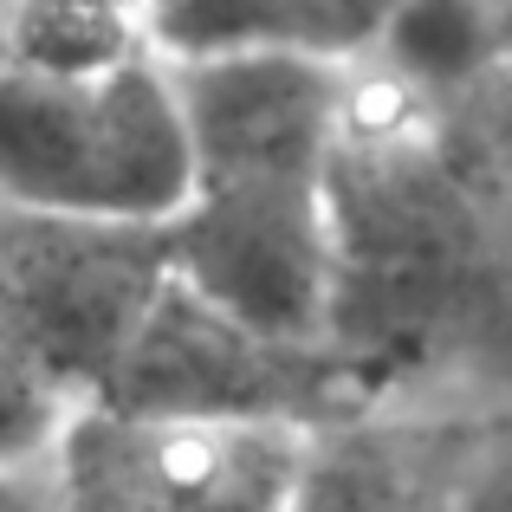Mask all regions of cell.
<instances>
[{
    "label": "cell",
    "instance_id": "obj_7",
    "mask_svg": "<svg viewBox=\"0 0 512 512\" xmlns=\"http://www.w3.org/2000/svg\"><path fill=\"white\" fill-rule=\"evenodd\" d=\"M350 65L318 59V52H234V59L169 65L175 104H182V124H188L195 182L325 175L331 143H338V117H344Z\"/></svg>",
    "mask_w": 512,
    "mask_h": 512
},
{
    "label": "cell",
    "instance_id": "obj_10",
    "mask_svg": "<svg viewBox=\"0 0 512 512\" xmlns=\"http://www.w3.org/2000/svg\"><path fill=\"white\" fill-rule=\"evenodd\" d=\"M156 59L143 0H0V65L33 78H98Z\"/></svg>",
    "mask_w": 512,
    "mask_h": 512
},
{
    "label": "cell",
    "instance_id": "obj_16",
    "mask_svg": "<svg viewBox=\"0 0 512 512\" xmlns=\"http://www.w3.org/2000/svg\"><path fill=\"white\" fill-rule=\"evenodd\" d=\"M370 7H376V20H383V7H389V0H370Z\"/></svg>",
    "mask_w": 512,
    "mask_h": 512
},
{
    "label": "cell",
    "instance_id": "obj_11",
    "mask_svg": "<svg viewBox=\"0 0 512 512\" xmlns=\"http://www.w3.org/2000/svg\"><path fill=\"white\" fill-rule=\"evenodd\" d=\"M363 59L383 65L389 78L415 85L435 104L461 98L467 85L500 72V65H493L487 0H389Z\"/></svg>",
    "mask_w": 512,
    "mask_h": 512
},
{
    "label": "cell",
    "instance_id": "obj_12",
    "mask_svg": "<svg viewBox=\"0 0 512 512\" xmlns=\"http://www.w3.org/2000/svg\"><path fill=\"white\" fill-rule=\"evenodd\" d=\"M78 402H65L26 357L0 344V474H26V467H52L65 422Z\"/></svg>",
    "mask_w": 512,
    "mask_h": 512
},
{
    "label": "cell",
    "instance_id": "obj_13",
    "mask_svg": "<svg viewBox=\"0 0 512 512\" xmlns=\"http://www.w3.org/2000/svg\"><path fill=\"white\" fill-rule=\"evenodd\" d=\"M454 512H512V441L454 454Z\"/></svg>",
    "mask_w": 512,
    "mask_h": 512
},
{
    "label": "cell",
    "instance_id": "obj_15",
    "mask_svg": "<svg viewBox=\"0 0 512 512\" xmlns=\"http://www.w3.org/2000/svg\"><path fill=\"white\" fill-rule=\"evenodd\" d=\"M487 20H493V65L512 72V0H487Z\"/></svg>",
    "mask_w": 512,
    "mask_h": 512
},
{
    "label": "cell",
    "instance_id": "obj_9",
    "mask_svg": "<svg viewBox=\"0 0 512 512\" xmlns=\"http://www.w3.org/2000/svg\"><path fill=\"white\" fill-rule=\"evenodd\" d=\"M292 512H454V454L344 415L305 441Z\"/></svg>",
    "mask_w": 512,
    "mask_h": 512
},
{
    "label": "cell",
    "instance_id": "obj_14",
    "mask_svg": "<svg viewBox=\"0 0 512 512\" xmlns=\"http://www.w3.org/2000/svg\"><path fill=\"white\" fill-rule=\"evenodd\" d=\"M0 512H65L59 487H33V467L26 474H0Z\"/></svg>",
    "mask_w": 512,
    "mask_h": 512
},
{
    "label": "cell",
    "instance_id": "obj_3",
    "mask_svg": "<svg viewBox=\"0 0 512 512\" xmlns=\"http://www.w3.org/2000/svg\"><path fill=\"white\" fill-rule=\"evenodd\" d=\"M169 286L163 221L46 214L0 201V344L65 402H91L156 292Z\"/></svg>",
    "mask_w": 512,
    "mask_h": 512
},
{
    "label": "cell",
    "instance_id": "obj_1",
    "mask_svg": "<svg viewBox=\"0 0 512 512\" xmlns=\"http://www.w3.org/2000/svg\"><path fill=\"white\" fill-rule=\"evenodd\" d=\"M325 350L357 409L512 357V260L435 98L357 59L325 163Z\"/></svg>",
    "mask_w": 512,
    "mask_h": 512
},
{
    "label": "cell",
    "instance_id": "obj_5",
    "mask_svg": "<svg viewBox=\"0 0 512 512\" xmlns=\"http://www.w3.org/2000/svg\"><path fill=\"white\" fill-rule=\"evenodd\" d=\"M312 428L169 422L78 402L52 448L65 512H292Z\"/></svg>",
    "mask_w": 512,
    "mask_h": 512
},
{
    "label": "cell",
    "instance_id": "obj_4",
    "mask_svg": "<svg viewBox=\"0 0 512 512\" xmlns=\"http://www.w3.org/2000/svg\"><path fill=\"white\" fill-rule=\"evenodd\" d=\"M98 409L169 415V422H292L325 428L344 415H370L350 396L344 363L325 344H292L240 325L214 299L169 273L130 350L104 376Z\"/></svg>",
    "mask_w": 512,
    "mask_h": 512
},
{
    "label": "cell",
    "instance_id": "obj_8",
    "mask_svg": "<svg viewBox=\"0 0 512 512\" xmlns=\"http://www.w3.org/2000/svg\"><path fill=\"white\" fill-rule=\"evenodd\" d=\"M150 52L163 65L234 59V52H318L363 59L376 39L370 0H143Z\"/></svg>",
    "mask_w": 512,
    "mask_h": 512
},
{
    "label": "cell",
    "instance_id": "obj_6",
    "mask_svg": "<svg viewBox=\"0 0 512 512\" xmlns=\"http://www.w3.org/2000/svg\"><path fill=\"white\" fill-rule=\"evenodd\" d=\"M169 273L234 312L240 325L292 344H325L331 221L325 175L195 182L169 214Z\"/></svg>",
    "mask_w": 512,
    "mask_h": 512
},
{
    "label": "cell",
    "instance_id": "obj_2",
    "mask_svg": "<svg viewBox=\"0 0 512 512\" xmlns=\"http://www.w3.org/2000/svg\"><path fill=\"white\" fill-rule=\"evenodd\" d=\"M195 188L188 124L163 59L98 78L0 65V201L104 221H169Z\"/></svg>",
    "mask_w": 512,
    "mask_h": 512
}]
</instances>
